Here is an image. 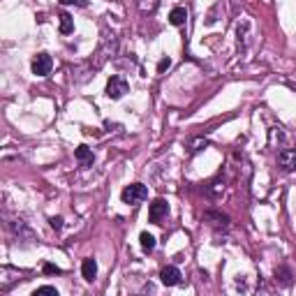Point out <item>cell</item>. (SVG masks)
I'll list each match as a JSON object with an SVG mask.
<instances>
[{
    "label": "cell",
    "instance_id": "cell-1",
    "mask_svg": "<svg viewBox=\"0 0 296 296\" xmlns=\"http://www.w3.org/2000/svg\"><path fill=\"white\" fill-rule=\"evenodd\" d=\"M146 197H148V188L146 185H141V183L127 185L125 190L120 192V199H123L125 204H130V206H139Z\"/></svg>",
    "mask_w": 296,
    "mask_h": 296
},
{
    "label": "cell",
    "instance_id": "cell-2",
    "mask_svg": "<svg viewBox=\"0 0 296 296\" xmlns=\"http://www.w3.org/2000/svg\"><path fill=\"white\" fill-rule=\"evenodd\" d=\"M125 93H130V84L123 77H111L106 81V98L109 99H120Z\"/></svg>",
    "mask_w": 296,
    "mask_h": 296
},
{
    "label": "cell",
    "instance_id": "cell-3",
    "mask_svg": "<svg viewBox=\"0 0 296 296\" xmlns=\"http://www.w3.org/2000/svg\"><path fill=\"white\" fill-rule=\"evenodd\" d=\"M51 67H53V60H51L49 53H37L35 58H33V74H37V77H47L51 72Z\"/></svg>",
    "mask_w": 296,
    "mask_h": 296
},
{
    "label": "cell",
    "instance_id": "cell-4",
    "mask_svg": "<svg viewBox=\"0 0 296 296\" xmlns=\"http://www.w3.org/2000/svg\"><path fill=\"white\" fill-rule=\"evenodd\" d=\"M167 213H169V204H167L162 197H157L155 201L150 204V211H148V220H150V222H160V220H162Z\"/></svg>",
    "mask_w": 296,
    "mask_h": 296
},
{
    "label": "cell",
    "instance_id": "cell-5",
    "mask_svg": "<svg viewBox=\"0 0 296 296\" xmlns=\"http://www.w3.org/2000/svg\"><path fill=\"white\" fill-rule=\"evenodd\" d=\"M278 162L285 171H296V148H282L278 153Z\"/></svg>",
    "mask_w": 296,
    "mask_h": 296
},
{
    "label": "cell",
    "instance_id": "cell-6",
    "mask_svg": "<svg viewBox=\"0 0 296 296\" xmlns=\"http://www.w3.org/2000/svg\"><path fill=\"white\" fill-rule=\"evenodd\" d=\"M181 271H178V266H164L162 271H160V280H162V285H167V287H174V285H178L181 282Z\"/></svg>",
    "mask_w": 296,
    "mask_h": 296
},
{
    "label": "cell",
    "instance_id": "cell-7",
    "mask_svg": "<svg viewBox=\"0 0 296 296\" xmlns=\"http://www.w3.org/2000/svg\"><path fill=\"white\" fill-rule=\"evenodd\" d=\"M74 157H77V162L81 164V167H93V162H95V155H93V150L88 146H77V150H74Z\"/></svg>",
    "mask_w": 296,
    "mask_h": 296
},
{
    "label": "cell",
    "instance_id": "cell-8",
    "mask_svg": "<svg viewBox=\"0 0 296 296\" xmlns=\"http://www.w3.org/2000/svg\"><path fill=\"white\" fill-rule=\"evenodd\" d=\"M81 275H84L86 282H93L95 278H98V264H95V259H84V264H81Z\"/></svg>",
    "mask_w": 296,
    "mask_h": 296
},
{
    "label": "cell",
    "instance_id": "cell-9",
    "mask_svg": "<svg viewBox=\"0 0 296 296\" xmlns=\"http://www.w3.org/2000/svg\"><path fill=\"white\" fill-rule=\"evenodd\" d=\"M206 220H208V222H211L215 229H220V227H222V229H227V227H229V218H227V215H222V213H218V211H208V213H206Z\"/></svg>",
    "mask_w": 296,
    "mask_h": 296
},
{
    "label": "cell",
    "instance_id": "cell-10",
    "mask_svg": "<svg viewBox=\"0 0 296 296\" xmlns=\"http://www.w3.org/2000/svg\"><path fill=\"white\" fill-rule=\"evenodd\" d=\"M185 19H188V12H185V7H174L169 14V21L171 26H183Z\"/></svg>",
    "mask_w": 296,
    "mask_h": 296
},
{
    "label": "cell",
    "instance_id": "cell-11",
    "mask_svg": "<svg viewBox=\"0 0 296 296\" xmlns=\"http://www.w3.org/2000/svg\"><path fill=\"white\" fill-rule=\"evenodd\" d=\"M137 5H139V9L144 14H153L157 9V5H160V0H137Z\"/></svg>",
    "mask_w": 296,
    "mask_h": 296
},
{
    "label": "cell",
    "instance_id": "cell-12",
    "mask_svg": "<svg viewBox=\"0 0 296 296\" xmlns=\"http://www.w3.org/2000/svg\"><path fill=\"white\" fill-rule=\"evenodd\" d=\"M139 241H141V247H144L146 252H153V247H155V236H153V234L144 232L139 236Z\"/></svg>",
    "mask_w": 296,
    "mask_h": 296
},
{
    "label": "cell",
    "instance_id": "cell-13",
    "mask_svg": "<svg viewBox=\"0 0 296 296\" xmlns=\"http://www.w3.org/2000/svg\"><path fill=\"white\" fill-rule=\"evenodd\" d=\"M275 280L280 282V285H285V287H287L289 282H292V273H289V268H285V266L275 268Z\"/></svg>",
    "mask_w": 296,
    "mask_h": 296
},
{
    "label": "cell",
    "instance_id": "cell-14",
    "mask_svg": "<svg viewBox=\"0 0 296 296\" xmlns=\"http://www.w3.org/2000/svg\"><path fill=\"white\" fill-rule=\"evenodd\" d=\"M72 30H74V21H72L70 14H60V33L63 35H70Z\"/></svg>",
    "mask_w": 296,
    "mask_h": 296
},
{
    "label": "cell",
    "instance_id": "cell-15",
    "mask_svg": "<svg viewBox=\"0 0 296 296\" xmlns=\"http://www.w3.org/2000/svg\"><path fill=\"white\" fill-rule=\"evenodd\" d=\"M206 146H208V139H204V137H201V139H192L190 141V153L192 155H195V153H201Z\"/></svg>",
    "mask_w": 296,
    "mask_h": 296
},
{
    "label": "cell",
    "instance_id": "cell-16",
    "mask_svg": "<svg viewBox=\"0 0 296 296\" xmlns=\"http://www.w3.org/2000/svg\"><path fill=\"white\" fill-rule=\"evenodd\" d=\"M42 294H51V296H58V289L51 287V285H44V287H37L33 292V296H42Z\"/></svg>",
    "mask_w": 296,
    "mask_h": 296
},
{
    "label": "cell",
    "instance_id": "cell-17",
    "mask_svg": "<svg viewBox=\"0 0 296 296\" xmlns=\"http://www.w3.org/2000/svg\"><path fill=\"white\" fill-rule=\"evenodd\" d=\"M220 190H225V183L220 185V181H213V183L206 188V195H208V197H215Z\"/></svg>",
    "mask_w": 296,
    "mask_h": 296
},
{
    "label": "cell",
    "instance_id": "cell-18",
    "mask_svg": "<svg viewBox=\"0 0 296 296\" xmlns=\"http://www.w3.org/2000/svg\"><path fill=\"white\" fill-rule=\"evenodd\" d=\"M44 273H47V275H53V273H63V271H60V268H58L56 266V264H44Z\"/></svg>",
    "mask_w": 296,
    "mask_h": 296
},
{
    "label": "cell",
    "instance_id": "cell-19",
    "mask_svg": "<svg viewBox=\"0 0 296 296\" xmlns=\"http://www.w3.org/2000/svg\"><path fill=\"white\" fill-rule=\"evenodd\" d=\"M169 67H171V58H162V60L157 63V72H160V74H162L164 70H169Z\"/></svg>",
    "mask_w": 296,
    "mask_h": 296
},
{
    "label": "cell",
    "instance_id": "cell-20",
    "mask_svg": "<svg viewBox=\"0 0 296 296\" xmlns=\"http://www.w3.org/2000/svg\"><path fill=\"white\" fill-rule=\"evenodd\" d=\"M60 5H77V7H86V0H60Z\"/></svg>",
    "mask_w": 296,
    "mask_h": 296
},
{
    "label": "cell",
    "instance_id": "cell-21",
    "mask_svg": "<svg viewBox=\"0 0 296 296\" xmlns=\"http://www.w3.org/2000/svg\"><path fill=\"white\" fill-rule=\"evenodd\" d=\"M49 225H51V229H63V218H51L49 220Z\"/></svg>",
    "mask_w": 296,
    "mask_h": 296
}]
</instances>
